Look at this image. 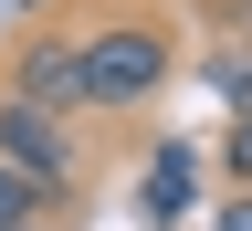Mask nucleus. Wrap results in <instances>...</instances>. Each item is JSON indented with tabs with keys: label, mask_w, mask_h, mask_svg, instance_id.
<instances>
[{
	"label": "nucleus",
	"mask_w": 252,
	"mask_h": 231,
	"mask_svg": "<svg viewBox=\"0 0 252 231\" xmlns=\"http://www.w3.org/2000/svg\"><path fill=\"white\" fill-rule=\"evenodd\" d=\"M84 95H94V116H137L158 84H168V32L158 21H105V32H84Z\"/></svg>",
	"instance_id": "1"
},
{
	"label": "nucleus",
	"mask_w": 252,
	"mask_h": 231,
	"mask_svg": "<svg viewBox=\"0 0 252 231\" xmlns=\"http://www.w3.org/2000/svg\"><path fill=\"white\" fill-rule=\"evenodd\" d=\"M0 168L32 179L42 200H63V189L84 179V158H74V126L42 116V105H21V95H0Z\"/></svg>",
	"instance_id": "2"
},
{
	"label": "nucleus",
	"mask_w": 252,
	"mask_h": 231,
	"mask_svg": "<svg viewBox=\"0 0 252 231\" xmlns=\"http://www.w3.org/2000/svg\"><path fill=\"white\" fill-rule=\"evenodd\" d=\"M0 95H21V105H42V116H94V95H84V53H74V32H32V42L11 53V84Z\"/></svg>",
	"instance_id": "3"
},
{
	"label": "nucleus",
	"mask_w": 252,
	"mask_h": 231,
	"mask_svg": "<svg viewBox=\"0 0 252 231\" xmlns=\"http://www.w3.org/2000/svg\"><path fill=\"white\" fill-rule=\"evenodd\" d=\"M189 210V147H158V179H147V221Z\"/></svg>",
	"instance_id": "4"
},
{
	"label": "nucleus",
	"mask_w": 252,
	"mask_h": 231,
	"mask_svg": "<svg viewBox=\"0 0 252 231\" xmlns=\"http://www.w3.org/2000/svg\"><path fill=\"white\" fill-rule=\"evenodd\" d=\"M0 231H53V200L32 179H11V168H0Z\"/></svg>",
	"instance_id": "5"
},
{
	"label": "nucleus",
	"mask_w": 252,
	"mask_h": 231,
	"mask_svg": "<svg viewBox=\"0 0 252 231\" xmlns=\"http://www.w3.org/2000/svg\"><path fill=\"white\" fill-rule=\"evenodd\" d=\"M210 84H220V105H231V116H252V53H220Z\"/></svg>",
	"instance_id": "6"
},
{
	"label": "nucleus",
	"mask_w": 252,
	"mask_h": 231,
	"mask_svg": "<svg viewBox=\"0 0 252 231\" xmlns=\"http://www.w3.org/2000/svg\"><path fill=\"white\" fill-rule=\"evenodd\" d=\"M220 168H231V189H252V116L220 126Z\"/></svg>",
	"instance_id": "7"
},
{
	"label": "nucleus",
	"mask_w": 252,
	"mask_h": 231,
	"mask_svg": "<svg viewBox=\"0 0 252 231\" xmlns=\"http://www.w3.org/2000/svg\"><path fill=\"white\" fill-rule=\"evenodd\" d=\"M210 231H252V189H231V200H220V221Z\"/></svg>",
	"instance_id": "8"
}]
</instances>
